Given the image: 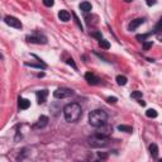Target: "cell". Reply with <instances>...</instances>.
Segmentation results:
<instances>
[{
  "mask_svg": "<svg viewBox=\"0 0 162 162\" xmlns=\"http://www.w3.org/2000/svg\"><path fill=\"white\" fill-rule=\"evenodd\" d=\"M27 41L30 42V43H38V44H44L46 42H47V39H46V37H43V36H28L27 37Z\"/></svg>",
  "mask_w": 162,
  "mask_h": 162,
  "instance_id": "6",
  "label": "cell"
},
{
  "mask_svg": "<svg viewBox=\"0 0 162 162\" xmlns=\"http://www.w3.org/2000/svg\"><path fill=\"white\" fill-rule=\"evenodd\" d=\"M5 23L8 24L9 27H13V28H17V29H20L22 28V23H20V20L18 19V18L15 17H10V15H8V17H5Z\"/></svg>",
  "mask_w": 162,
  "mask_h": 162,
  "instance_id": "5",
  "label": "cell"
},
{
  "mask_svg": "<svg viewBox=\"0 0 162 162\" xmlns=\"http://www.w3.org/2000/svg\"><path fill=\"white\" fill-rule=\"evenodd\" d=\"M108 142H109V137H106L105 134H102V133H96L95 136L89 138V145L94 148L105 147L108 145Z\"/></svg>",
  "mask_w": 162,
  "mask_h": 162,
  "instance_id": "3",
  "label": "cell"
},
{
  "mask_svg": "<svg viewBox=\"0 0 162 162\" xmlns=\"http://www.w3.org/2000/svg\"><path fill=\"white\" fill-rule=\"evenodd\" d=\"M117 97H115V96H109L108 97V99H106V102H108V103H110V104H115V103H117Z\"/></svg>",
  "mask_w": 162,
  "mask_h": 162,
  "instance_id": "22",
  "label": "cell"
},
{
  "mask_svg": "<svg viewBox=\"0 0 162 162\" xmlns=\"http://www.w3.org/2000/svg\"><path fill=\"white\" fill-rule=\"evenodd\" d=\"M97 156H99L100 158H106V157H108V155H106V153H103V152H99V153H97Z\"/></svg>",
  "mask_w": 162,
  "mask_h": 162,
  "instance_id": "27",
  "label": "cell"
},
{
  "mask_svg": "<svg viewBox=\"0 0 162 162\" xmlns=\"http://www.w3.org/2000/svg\"><path fill=\"white\" fill-rule=\"evenodd\" d=\"M152 47V42H143V48L145 50H148V48H151Z\"/></svg>",
  "mask_w": 162,
  "mask_h": 162,
  "instance_id": "23",
  "label": "cell"
},
{
  "mask_svg": "<svg viewBox=\"0 0 162 162\" xmlns=\"http://www.w3.org/2000/svg\"><path fill=\"white\" fill-rule=\"evenodd\" d=\"M74 94V91L71 89H66V87H60L57 89L56 91L53 93V96L56 99H65V97H69Z\"/></svg>",
  "mask_w": 162,
  "mask_h": 162,
  "instance_id": "4",
  "label": "cell"
},
{
  "mask_svg": "<svg viewBox=\"0 0 162 162\" xmlns=\"http://www.w3.org/2000/svg\"><path fill=\"white\" fill-rule=\"evenodd\" d=\"M67 63H69L70 66H72V67H74L75 70L77 69V67H76V65H75V62H74V60H72V58H69V60H67Z\"/></svg>",
  "mask_w": 162,
  "mask_h": 162,
  "instance_id": "24",
  "label": "cell"
},
{
  "mask_svg": "<svg viewBox=\"0 0 162 162\" xmlns=\"http://www.w3.org/2000/svg\"><path fill=\"white\" fill-rule=\"evenodd\" d=\"M47 124H48V117H46V115H41V118L38 119L37 123L33 125V128H34V129H42V128H44Z\"/></svg>",
  "mask_w": 162,
  "mask_h": 162,
  "instance_id": "7",
  "label": "cell"
},
{
  "mask_svg": "<svg viewBox=\"0 0 162 162\" xmlns=\"http://www.w3.org/2000/svg\"><path fill=\"white\" fill-rule=\"evenodd\" d=\"M143 22H145V19H142V18H138V19H134L132 20V22L129 23V26H128V29L129 30H136L138 27L142 24Z\"/></svg>",
  "mask_w": 162,
  "mask_h": 162,
  "instance_id": "9",
  "label": "cell"
},
{
  "mask_svg": "<svg viewBox=\"0 0 162 162\" xmlns=\"http://www.w3.org/2000/svg\"><path fill=\"white\" fill-rule=\"evenodd\" d=\"M149 152H151V155H152V157H155V158H158V147L155 145V143H152V145H149Z\"/></svg>",
  "mask_w": 162,
  "mask_h": 162,
  "instance_id": "13",
  "label": "cell"
},
{
  "mask_svg": "<svg viewBox=\"0 0 162 162\" xmlns=\"http://www.w3.org/2000/svg\"><path fill=\"white\" fill-rule=\"evenodd\" d=\"M146 115H147L148 118H156L157 117V112H156L155 109H148V110L146 112Z\"/></svg>",
  "mask_w": 162,
  "mask_h": 162,
  "instance_id": "18",
  "label": "cell"
},
{
  "mask_svg": "<svg viewBox=\"0 0 162 162\" xmlns=\"http://www.w3.org/2000/svg\"><path fill=\"white\" fill-rule=\"evenodd\" d=\"M149 36H151V33H147V34H138V36H137V39L140 41V42H145L146 38L149 37Z\"/></svg>",
  "mask_w": 162,
  "mask_h": 162,
  "instance_id": "19",
  "label": "cell"
},
{
  "mask_svg": "<svg viewBox=\"0 0 162 162\" xmlns=\"http://www.w3.org/2000/svg\"><path fill=\"white\" fill-rule=\"evenodd\" d=\"M125 1H127V3H129V1H132V0H125Z\"/></svg>",
  "mask_w": 162,
  "mask_h": 162,
  "instance_id": "30",
  "label": "cell"
},
{
  "mask_svg": "<svg viewBox=\"0 0 162 162\" xmlns=\"http://www.w3.org/2000/svg\"><path fill=\"white\" fill-rule=\"evenodd\" d=\"M117 82H118V85H125L127 84V77L119 75V76H117Z\"/></svg>",
  "mask_w": 162,
  "mask_h": 162,
  "instance_id": "17",
  "label": "cell"
},
{
  "mask_svg": "<svg viewBox=\"0 0 162 162\" xmlns=\"http://www.w3.org/2000/svg\"><path fill=\"white\" fill-rule=\"evenodd\" d=\"M74 17H75V20H76V23H77V26H79V27H80V28L82 29V26H81V23H80V20H79V18H77V17H76V15H75V14H74Z\"/></svg>",
  "mask_w": 162,
  "mask_h": 162,
  "instance_id": "28",
  "label": "cell"
},
{
  "mask_svg": "<svg viewBox=\"0 0 162 162\" xmlns=\"http://www.w3.org/2000/svg\"><path fill=\"white\" fill-rule=\"evenodd\" d=\"M118 130H120V132H127V133H132L133 132V128L129 127V125H118Z\"/></svg>",
  "mask_w": 162,
  "mask_h": 162,
  "instance_id": "15",
  "label": "cell"
},
{
  "mask_svg": "<svg viewBox=\"0 0 162 162\" xmlns=\"http://www.w3.org/2000/svg\"><path fill=\"white\" fill-rule=\"evenodd\" d=\"M53 4H54L53 0H43V5H44V7L51 8V7H53Z\"/></svg>",
  "mask_w": 162,
  "mask_h": 162,
  "instance_id": "21",
  "label": "cell"
},
{
  "mask_svg": "<svg viewBox=\"0 0 162 162\" xmlns=\"http://www.w3.org/2000/svg\"><path fill=\"white\" fill-rule=\"evenodd\" d=\"M106 119H108V115L106 113L102 110V109H96V110H93L89 114V123H90L93 127L99 128L105 125Z\"/></svg>",
  "mask_w": 162,
  "mask_h": 162,
  "instance_id": "2",
  "label": "cell"
},
{
  "mask_svg": "<svg viewBox=\"0 0 162 162\" xmlns=\"http://www.w3.org/2000/svg\"><path fill=\"white\" fill-rule=\"evenodd\" d=\"M81 106L76 103H71L67 104V105L63 108V115H65V119L70 123H74V122H77L81 117Z\"/></svg>",
  "mask_w": 162,
  "mask_h": 162,
  "instance_id": "1",
  "label": "cell"
},
{
  "mask_svg": "<svg viewBox=\"0 0 162 162\" xmlns=\"http://www.w3.org/2000/svg\"><path fill=\"white\" fill-rule=\"evenodd\" d=\"M48 95V91L47 90H39L37 91V99H38V104H43L47 99Z\"/></svg>",
  "mask_w": 162,
  "mask_h": 162,
  "instance_id": "10",
  "label": "cell"
},
{
  "mask_svg": "<svg viewBox=\"0 0 162 162\" xmlns=\"http://www.w3.org/2000/svg\"><path fill=\"white\" fill-rule=\"evenodd\" d=\"M80 9L82 11H85V13H89V11L91 10V4L90 3H87V1H84V3H81L80 4Z\"/></svg>",
  "mask_w": 162,
  "mask_h": 162,
  "instance_id": "14",
  "label": "cell"
},
{
  "mask_svg": "<svg viewBox=\"0 0 162 162\" xmlns=\"http://www.w3.org/2000/svg\"><path fill=\"white\" fill-rule=\"evenodd\" d=\"M156 1L157 0H146V3H147V5H149V7H152V5L156 4Z\"/></svg>",
  "mask_w": 162,
  "mask_h": 162,
  "instance_id": "26",
  "label": "cell"
},
{
  "mask_svg": "<svg viewBox=\"0 0 162 162\" xmlns=\"http://www.w3.org/2000/svg\"><path fill=\"white\" fill-rule=\"evenodd\" d=\"M18 105H19V109H23V110H26V109H28L30 106V102L28 99H23V97H19V103H18Z\"/></svg>",
  "mask_w": 162,
  "mask_h": 162,
  "instance_id": "11",
  "label": "cell"
},
{
  "mask_svg": "<svg viewBox=\"0 0 162 162\" xmlns=\"http://www.w3.org/2000/svg\"><path fill=\"white\" fill-rule=\"evenodd\" d=\"M58 18H60V20H62V22H69L70 20V13L67 10H60Z\"/></svg>",
  "mask_w": 162,
  "mask_h": 162,
  "instance_id": "12",
  "label": "cell"
},
{
  "mask_svg": "<svg viewBox=\"0 0 162 162\" xmlns=\"http://www.w3.org/2000/svg\"><path fill=\"white\" fill-rule=\"evenodd\" d=\"M130 96H132L133 99H140V97H142V91H133Z\"/></svg>",
  "mask_w": 162,
  "mask_h": 162,
  "instance_id": "20",
  "label": "cell"
},
{
  "mask_svg": "<svg viewBox=\"0 0 162 162\" xmlns=\"http://www.w3.org/2000/svg\"><path fill=\"white\" fill-rule=\"evenodd\" d=\"M85 80H86L90 85H97L100 81V79L96 77V76L94 74H91V72H86V74H85Z\"/></svg>",
  "mask_w": 162,
  "mask_h": 162,
  "instance_id": "8",
  "label": "cell"
},
{
  "mask_svg": "<svg viewBox=\"0 0 162 162\" xmlns=\"http://www.w3.org/2000/svg\"><path fill=\"white\" fill-rule=\"evenodd\" d=\"M91 36H93V37H95V38H97V39H99V41H100V39H102V34H100L99 32L93 33V34H91Z\"/></svg>",
  "mask_w": 162,
  "mask_h": 162,
  "instance_id": "25",
  "label": "cell"
},
{
  "mask_svg": "<svg viewBox=\"0 0 162 162\" xmlns=\"http://www.w3.org/2000/svg\"><path fill=\"white\" fill-rule=\"evenodd\" d=\"M139 105L145 106V105H146V103H145V102H142V100H139Z\"/></svg>",
  "mask_w": 162,
  "mask_h": 162,
  "instance_id": "29",
  "label": "cell"
},
{
  "mask_svg": "<svg viewBox=\"0 0 162 162\" xmlns=\"http://www.w3.org/2000/svg\"><path fill=\"white\" fill-rule=\"evenodd\" d=\"M99 46L103 48V50H109V48H110V43H109L108 41H105V39H103V38L99 41Z\"/></svg>",
  "mask_w": 162,
  "mask_h": 162,
  "instance_id": "16",
  "label": "cell"
}]
</instances>
